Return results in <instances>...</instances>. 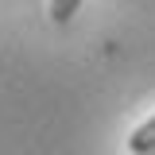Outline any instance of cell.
<instances>
[{"mask_svg":"<svg viewBox=\"0 0 155 155\" xmlns=\"http://www.w3.org/2000/svg\"><path fill=\"white\" fill-rule=\"evenodd\" d=\"M78 4H81V0H51V19H54V23H66V19L78 12Z\"/></svg>","mask_w":155,"mask_h":155,"instance_id":"cell-2","label":"cell"},{"mask_svg":"<svg viewBox=\"0 0 155 155\" xmlns=\"http://www.w3.org/2000/svg\"><path fill=\"white\" fill-rule=\"evenodd\" d=\"M128 151H132V155H151L155 151V116L128 136Z\"/></svg>","mask_w":155,"mask_h":155,"instance_id":"cell-1","label":"cell"},{"mask_svg":"<svg viewBox=\"0 0 155 155\" xmlns=\"http://www.w3.org/2000/svg\"><path fill=\"white\" fill-rule=\"evenodd\" d=\"M151 155H155V151H151Z\"/></svg>","mask_w":155,"mask_h":155,"instance_id":"cell-3","label":"cell"}]
</instances>
